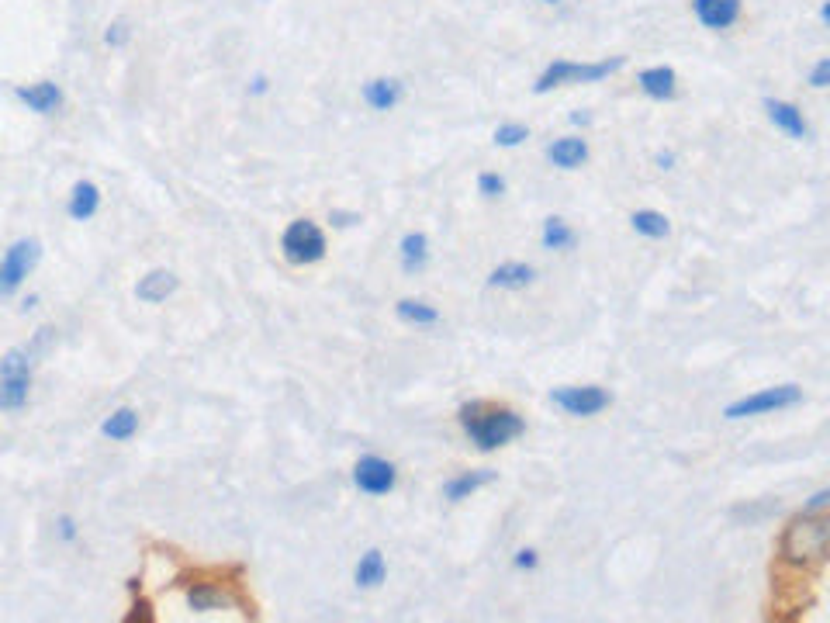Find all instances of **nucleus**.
Returning <instances> with one entry per match:
<instances>
[{
    "mask_svg": "<svg viewBox=\"0 0 830 623\" xmlns=\"http://www.w3.org/2000/svg\"><path fill=\"white\" fill-rule=\"evenodd\" d=\"M460 426H464V433L481 450H495V447L512 444V440L523 437V430H526L519 412L498 409V405H485V402L464 405V409H460Z\"/></svg>",
    "mask_w": 830,
    "mask_h": 623,
    "instance_id": "nucleus-1",
    "label": "nucleus"
},
{
    "mask_svg": "<svg viewBox=\"0 0 830 623\" xmlns=\"http://www.w3.org/2000/svg\"><path fill=\"white\" fill-rule=\"evenodd\" d=\"M830 544V527L827 520L803 513L799 520H792L782 534V558L792 565H810V561H824Z\"/></svg>",
    "mask_w": 830,
    "mask_h": 623,
    "instance_id": "nucleus-2",
    "label": "nucleus"
},
{
    "mask_svg": "<svg viewBox=\"0 0 830 623\" xmlns=\"http://www.w3.org/2000/svg\"><path fill=\"white\" fill-rule=\"evenodd\" d=\"M623 63H626L623 56L602 59V63H571V59H554V63L540 73V80H537V87L533 90H537V94H547V90L564 87V84H599V80H606L609 73L623 70Z\"/></svg>",
    "mask_w": 830,
    "mask_h": 623,
    "instance_id": "nucleus-3",
    "label": "nucleus"
},
{
    "mask_svg": "<svg viewBox=\"0 0 830 623\" xmlns=\"http://www.w3.org/2000/svg\"><path fill=\"white\" fill-rule=\"evenodd\" d=\"M281 250H284V260L294 264V267L319 264V260L326 257V250H329L326 232H322L315 222H308V219H294L281 236Z\"/></svg>",
    "mask_w": 830,
    "mask_h": 623,
    "instance_id": "nucleus-4",
    "label": "nucleus"
},
{
    "mask_svg": "<svg viewBox=\"0 0 830 623\" xmlns=\"http://www.w3.org/2000/svg\"><path fill=\"white\" fill-rule=\"evenodd\" d=\"M39 260H42L39 239H18V243L4 253V260H0V298L14 295V291L28 281V274L39 267Z\"/></svg>",
    "mask_w": 830,
    "mask_h": 623,
    "instance_id": "nucleus-5",
    "label": "nucleus"
},
{
    "mask_svg": "<svg viewBox=\"0 0 830 623\" xmlns=\"http://www.w3.org/2000/svg\"><path fill=\"white\" fill-rule=\"evenodd\" d=\"M796 402H803V388L779 385V388H765V392H754V395H747V399L730 402L723 416L727 419H747V416H761V412L789 409V405H796Z\"/></svg>",
    "mask_w": 830,
    "mask_h": 623,
    "instance_id": "nucleus-6",
    "label": "nucleus"
},
{
    "mask_svg": "<svg viewBox=\"0 0 830 623\" xmlns=\"http://www.w3.org/2000/svg\"><path fill=\"white\" fill-rule=\"evenodd\" d=\"M550 402L557 409H564L568 416H599L602 409H609V392L599 385H568V388H554L550 392Z\"/></svg>",
    "mask_w": 830,
    "mask_h": 623,
    "instance_id": "nucleus-7",
    "label": "nucleus"
},
{
    "mask_svg": "<svg viewBox=\"0 0 830 623\" xmlns=\"http://www.w3.org/2000/svg\"><path fill=\"white\" fill-rule=\"evenodd\" d=\"M398 482V471L391 461L384 457H360L357 468H353V485L367 495H388Z\"/></svg>",
    "mask_w": 830,
    "mask_h": 623,
    "instance_id": "nucleus-8",
    "label": "nucleus"
},
{
    "mask_svg": "<svg viewBox=\"0 0 830 623\" xmlns=\"http://www.w3.org/2000/svg\"><path fill=\"white\" fill-rule=\"evenodd\" d=\"M14 97H18L21 104H28V111H35V115H56V111L63 108V90H59V84H52V80L18 87Z\"/></svg>",
    "mask_w": 830,
    "mask_h": 623,
    "instance_id": "nucleus-9",
    "label": "nucleus"
},
{
    "mask_svg": "<svg viewBox=\"0 0 830 623\" xmlns=\"http://www.w3.org/2000/svg\"><path fill=\"white\" fill-rule=\"evenodd\" d=\"M692 11H696L703 28L723 32L741 18V0H692Z\"/></svg>",
    "mask_w": 830,
    "mask_h": 623,
    "instance_id": "nucleus-10",
    "label": "nucleus"
},
{
    "mask_svg": "<svg viewBox=\"0 0 830 623\" xmlns=\"http://www.w3.org/2000/svg\"><path fill=\"white\" fill-rule=\"evenodd\" d=\"M765 111H768V118H772L775 129H782L786 135H792V139H806V135H810V125H806L803 111H799L796 104L775 101V97H768V101H765Z\"/></svg>",
    "mask_w": 830,
    "mask_h": 623,
    "instance_id": "nucleus-11",
    "label": "nucleus"
},
{
    "mask_svg": "<svg viewBox=\"0 0 830 623\" xmlns=\"http://www.w3.org/2000/svg\"><path fill=\"white\" fill-rule=\"evenodd\" d=\"M97 208H101V187H97L94 180H80V184H73L70 201H66L70 219L73 222H90L97 215Z\"/></svg>",
    "mask_w": 830,
    "mask_h": 623,
    "instance_id": "nucleus-12",
    "label": "nucleus"
},
{
    "mask_svg": "<svg viewBox=\"0 0 830 623\" xmlns=\"http://www.w3.org/2000/svg\"><path fill=\"white\" fill-rule=\"evenodd\" d=\"M177 284H180L177 274H170V270H149V274L135 284V298L146 305H160L177 291Z\"/></svg>",
    "mask_w": 830,
    "mask_h": 623,
    "instance_id": "nucleus-13",
    "label": "nucleus"
},
{
    "mask_svg": "<svg viewBox=\"0 0 830 623\" xmlns=\"http://www.w3.org/2000/svg\"><path fill=\"white\" fill-rule=\"evenodd\" d=\"M637 84L647 97H654V101H671V97L678 94V77L671 66H651V70L640 73Z\"/></svg>",
    "mask_w": 830,
    "mask_h": 623,
    "instance_id": "nucleus-14",
    "label": "nucleus"
},
{
    "mask_svg": "<svg viewBox=\"0 0 830 623\" xmlns=\"http://www.w3.org/2000/svg\"><path fill=\"white\" fill-rule=\"evenodd\" d=\"M405 94V84L395 77H377V80H367L364 84V101L371 104L374 111H391L398 101H402Z\"/></svg>",
    "mask_w": 830,
    "mask_h": 623,
    "instance_id": "nucleus-15",
    "label": "nucleus"
},
{
    "mask_svg": "<svg viewBox=\"0 0 830 623\" xmlns=\"http://www.w3.org/2000/svg\"><path fill=\"white\" fill-rule=\"evenodd\" d=\"M547 160L561 170H575L588 160V142L578 139V135H568V139H557L547 146Z\"/></svg>",
    "mask_w": 830,
    "mask_h": 623,
    "instance_id": "nucleus-16",
    "label": "nucleus"
},
{
    "mask_svg": "<svg viewBox=\"0 0 830 623\" xmlns=\"http://www.w3.org/2000/svg\"><path fill=\"white\" fill-rule=\"evenodd\" d=\"M495 482V471L492 468H481V471H464V475H457V478H450L447 482V489H443V495H447L450 502H464V499H471L478 489H485V485H492Z\"/></svg>",
    "mask_w": 830,
    "mask_h": 623,
    "instance_id": "nucleus-17",
    "label": "nucleus"
},
{
    "mask_svg": "<svg viewBox=\"0 0 830 623\" xmlns=\"http://www.w3.org/2000/svg\"><path fill=\"white\" fill-rule=\"evenodd\" d=\"M187 606H191L194 613H215V610H222V606H229V596H225L218 585L198 582L187 589Z\"/></svg>",
    "mask_w": 830,
    "mask_h": 623,
    "instance_id": "nucleus-18",
    "label": "nucleus"
},
{
    "mask_svg": "<svg viewBox=\"0 0 830 623\" xmlns=\"http://www.w3.org/2000/svg\"><path fill=\"white\" fill-rule=\"evenodd\" d=\"M533 277H537V270L530 264H502L492 270L488 284H492V288H505V291H519V288H526V284H533Z\"/></svg>",
    "mask_w": 830,
    "mask_h": 623,
    "instance_id": "nucleus-19",
    "label": "nucleus"
},
{
    "mask_svg": "<svg viewBox=\"0 0 830 623\" xmlns=\"http://www.w3.org/2000/svg\"><path fill=\"white\" fill-rule=\"evenodd\" d=\"M101 433L108 440H115V444H125V440H132L135 433H139V412H132V409L111 412V416L101 423Z\"/></svg>",
    "mask_w": 830,
    "mask_h": 623,
    "instance_id": "nucleus-20",
    "label": "nucleus"
},
{
    "mask_svg": "<svg viewBox=\"0 0 830 623\" xmlns=\"http://www.w3.org/2000/svg\"><path fill=\"white\" fill-rule=\"evenodd\" d=\"M398 253H402V267L409 270V274H415V270H422L429 264V239L422 236V232H409V236H402Z\"/></svg>",
    "mask_w": 830,
    "mask_h": 623,
    "instance_id": "nucleus-21",
    "label": "nucleus"
},
{
    "mask_svg": "<svg viewBox=\"0 0 830 623\" xmlns=\"http://www.w3.org/2000/svg\"><path fill=\"white\" fill-rule=\"evenodd\" d=\"M384 575H388L384 554L381 551H367L364 558L357 561V572H353V579H357L360 589H377V585L384 582Z\"/></svg>",
    "mask_w": 830,
    "mask_h": 623,
    "instance_id": "nucleus-22",
    "label": "nucleus"
},
{
    "mask_svg": "<svg viewBox=\"0 0 830 623\" xmlns=\"http://www.w3.org/2000/svg\"><path fill=\"white\" fill-rule=\"evenodd\" d=\"M32 378H0V412L25 409Z\"/></svg>",
    "mask_w": 830,
    "mask_h": 623,
    "instance_id": "nucleus-23",
    "label": "nucleus"
},
{
    "mask_svg": "<svg viewBox=\"0 0 830 623\" xmlns=\"http://www.w3.org/2000/svg\"><path fill=\"white\" fill-rule=\"evenodd\" d=\"M543 246L547 250H571L575 246V232H571V225L564 219H547L543 222Z\"/></svg>",
    "mask_w": 830,
    "mask_h": 623,
    "instance_id": "nucleus-24",
    "label": "nucleus"
},
{
    "mask_svg": "<svg viewBox=\"0 0 830 623\" xmlns=\"http://www.w3.org/2000/svg\"><path fill=\"white\" fill-rule=\"evenodd\" d=\"M398 319L402 322H412V326H433V322H440V312L433 309V305L426 302H412V298H405V302H398Z\"/></svg>",
    "mask_w": 830,
    "mask_h": 623,
    "instance_id": "nucleus-25",
    "label": "nucleus"
},
{
    "mask_svg": "<svg viewBox=\"0 0 830 623\" xmlns=\"http://www.w3.org/2000/svg\"><path fill=\"white\" fill-rule=\"evenodd\" d=\"M630 225L640 232V236H647V239H664L671 232V225H668V219H664L661 212H633Z\"/></svg>",
    "mask_w": 830,
    "mask_h": 623,
    "instance_id": "nucleus-26",
    "label": "nucleus"
},
{
    "mask_svg": "<svg viewBox=\"0 0 830 623\" xmlns=\"http://www.w3.org/2000/svg\"><path fill=\"white\" fill-rule=\"evenodd\" d=\"M0 378H32V357H28V350H7L0 357Z\"/></svg>",
    "mask_w": 830,
    "mask_h": 623,
    "instance_id": "nucleus-27",
    "label": "nucleus"
},
{
    "mask_svg": "<svg viewBox=\"0 0 830 623\" xmlns=\"http://www.w3.org/2000/svg\"><path fill=\"white\" fill-rule=\"evenodd\" d=\"M526 139H530V129L519 125V122H505V125H498L495 129V142L498 146H505V149L519 146V142H526Z\"/></svg>",
    "mask_w": 830,
    "mask_h": 623,
    "instance_id": "nucleus-28",
    "label": "nucleus"
},
{
    "mask_svg": "<svg viewBox=\"0 0 830 623\" xmlns=\"http://www.w3.org/2000/svg\"><path fill=\"white\" fill-rule=\"evenodd\" d=\"M128 39H132V28H128V21H111L108 25V32H104V42L108 45H125Z\"/></svg>",
    "mask_w": 830,
    "mask_h": 623,
    "instance_id": "nucleus-29",
    "label": "nucleus"
},
{
    "mask_svg": "<svg viewBox=\"0 0 830 623\" xmlns=\"http://www.w3.org/2000/svg\"><path fill=\"white\" fill-rule=\"evenodd\" d=\"M478 191L485 194V198H498V194L505 191V180L498 174H481L478 177Z\"/></svg>",
    "mask_w": 830,
    "mask_h": 623,
    "instance_id": "nucleus-30",
    "label": "nucleus"
},
{
    "mask_svg": "<svg viewBox=\"0 0 830 623\" xmlns=\"http://www.w3.org/2000/svg\"><path fill=\"white\" fill-rule=\"evenodd\" d=\"M810 84L817 87V90L830 84V59H820V63L813 66V73H810Z\"/></svg>",
    "mask_w": 830,
    "mask_h": 623,
    "instance_id": "nucleus-31",
    "label": "nucleus"
},
{
    "mask_svg": "<svg viewBox=\"0 0 830 623\" xmlns=\"http://www.w3.org/2000/svg\"><path fill=\"white\" fill-rule=\"evenodd\" d=\"M59 537L63 540H77V523L70 516H59Z\"/></svg>",
    "mask_w": 830,
    "mask_h": 623,
    "instance_id": "nucleus-32",
    "label": "nucleus"
},
{
    "mask_svg": "<svg viewBox=\"0 0 830 623\" xmlns=\"http://www.w3.org/2000/svg\"><path fill=\"white\" fill-rule=\"evenodd\" d=\"M516 568H526V572L537 568V551H519L516 554Z\"/></svg>",
    "mask_w": 830,
    "mask_h": 623,
    "instance_id": "nucleus-33",
    "label": "nucleus"
},
{
    "mask_svg": "<svg viewBox=\"0 0 830 623\" xmlns=\"http://www.w3.org/2000/svg\"><path fill=\"white\" fill-rule=\"evenodd\" d=\"M827 502H830V492H827V489H824V492H817V495H813V499H810V506H806V513H817V509H824Z\"/></svg>",
    "mask_w": 830,
    "mask_h": 623,
    "instance_id": "nucleus-34",
    "label": "nucleus"
},
{
    "mask_svg": "<svg viewBox=\"0 0 830 623\" xmlns=\"http://www.w3.org/2000/svg\"><path fill=\"white\" fill-rule=\"evenodd\" d=\"M332 222H336V225H353V222H360V215H343V212H336V215H332Z\"/></svg>",
    "mask_w": 830,
    "mask_h": 623,
    "instance_id": "nucleus-35",
    "label": "nucleus"
},
{
    "mask_svg": "<svg viewBox=\"0 0 830 623\" xmlns=\"http://www.w3.org/2000/svg\"><path fill=\"white\" fill-rule=\"evenodd\" d=\"M671 163H675V153H658V167L661 170H671Z\"/></svg>",
    "mask_w": 830,
    "mask_h": 623,
    "instance_id": "nucleus-36",
    "label": "nucleus"
},
{
    "mask_svg": "<svg viewBox=\"0 0 830 623\" xmlns=\"http://www.w3.org/2000/svg\"><path fill=\"white\" fill-rule=\"evenodd\" d=\"M263 90H267V77H256L253 80V94H263Z\"/></svg>",
    "mask_w": 830,
    "mask_h": 623,
    "instance_id": "nucleus-37",
    "label": "nucleus"
},
{
    "mask_svg": "<svg viewBox=\"0 0 830 623\" xmlns=\"http://www.w3.org/2000/svg\"><path fill=\"white\" fill-rule=\"evenodd\" d=\"M571 122H575V125H585L588 115H585V111H575V115H571Z\"/></svg>",
    "mask_w": 830,
    "mask_h": 623,
    "instance_id": "nucleus-38",
    "label": "nucleus"
},
{
    "mask_svg": "<svg viewBox=\"0 0 830 623\" xmlns=\"http://www.w3.org/2000/svg\"><path fill=\"white\" fill-rule=\"evenodd\" d=\"M547 4H557V0H547Z\"/></svg>",
    "mask_w": 830,
    "mask_h": 623,
    "instance_id": "nucleus-39",
    "label": "nucleus"
}]
</instances>
